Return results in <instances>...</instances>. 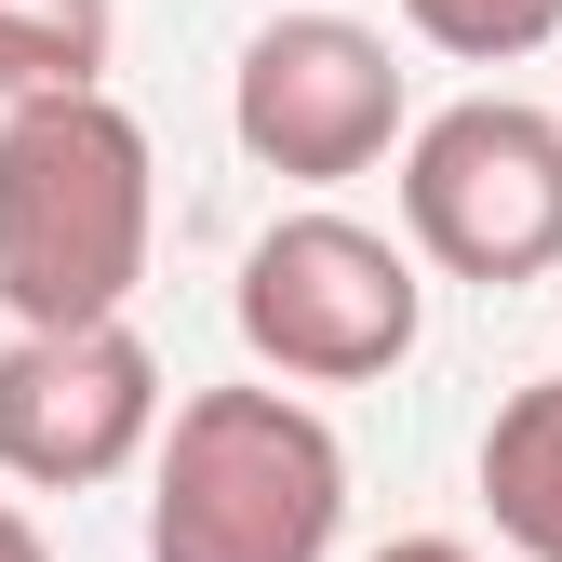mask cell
Wrapping results in <instances>:
<instances>
[{
  "label": "cell",
  "mask_w": 562,
  "mask_h": 562,
  "mask_svg": "<svg viewBox=\"0 0 562 562\" xmlns=\"http://www.w3.org/2000/svg\"><path fill=\"white\" fill-rule=\"evenodd\" d=\"M402 27L456 67H522L562 41V0H402Z\"/></svg>",
  "instance_id": "cell-9"
},
{
  "label": "cell",
  "mask_w": 562,
  "mask_h": 562,
  "mask_svg": "<svg viewBox=\"0 0 562 562\" xmlns=\"http://www.w3.org/2000/svg\"><path fill=\"white\" fill-rule=\"evenodd\" d=\"M161 348L134 322H14L0 348V482L94 496L161 442Z\"/></svg>",
  "instance_id": "cell-6"
},
{
  "label": "cell",
  "mask_w": 562,
  "mask_h": 562,
  "mask_svg": "<svg viewBox=\"0 0 562 562\" xmlns=\"http://www.w3.org/2000/svg\"><path fill=\"white\" fill-rule=\"evenodd\" d=\"M402 255L442 281H549L562 268V121L522 94H456L402 121Z\"/></svg>",
  "instance_id": "cell-4"
},
{
  "label": "cell",
  "mask_w": 562,
  "mask_h": 562,
  "mask_svg": "<svg viewBox=\"0 0 562 562\" xmlns=\"http://www.w3.org/2000/svg\"><path fill=\"white\" fill-rule=\"evenodd\" d=\"M148 241H161V161L108 81L0 108V308L14 322H121Z\"/></svg>",
  "instance_id": "cell-1"
},
{
  "label": "cell",
  "mask_w": 562,
  "mask_h": 562,
  "mask_svg": "<svg viewBox=\"0 0 562 562\" xmlns=\"http://www.w3.org/2000/svg\"><path fill=\"white\" fill-rule=\"evenodd\" d=\"M402 54L362 14H268L228 67V134L281 188H348L402 148Z\"/></svg>",
  "instance_id": "cell-5"
},
{
  "label": "cell",
  "mask_w": 562,
  "mask_h": 562,
  "mask_svg": "<svg viewBox=\"0 0 562 562\" xmlns=\"http://www.w3.org/2000/svg\"><path fill=\"white\" fill-rule=\"evenodd\" d=\"M482 509L522 562H562V375L509 389L496 429H482Z\"/></svg>",
  "instance_id": "cell-7"
},
{
  "label": "cell",
  "mask_w": 562,
  "mask_h": 562,
  "mask_svg": "<svg viewBox=\"0 0 562 562\" xmlns=\"http://www.w3.org/2000/svg\"><path fill=\"white\" fill-rule=\"evenodd\" d=\"M255 375L281 389H375L415 362V335H429V281H415V255L362 215H281L255 255H241V295H228Z\"/></svg>",
  "instance_id": "cell-3"
},
{
  "label": "cell",
  "mask_w": 562,
  "mask_h": 562,
  "mask_svg": "<svg viewBox=\"0 0 562 562\" xmlns=\"http://www.w3.org/2000/svg\"><path fill=\"white\" fill-rule=\"evenodd\" d=\"M375 562H482V549H456V536H389Z\"/></svg>",
  "instance_id": "cell-11"
},
{
  "label": "cell",
  "mask_w": 562,
  "mask_h": 562,
  "mask_svg": "<svg viewBox=\"0 0 562 562\" xmlns=\"http://www.w3.org/2000/svg\"><path fill=\"white\" fill-rule=\"evenodd\" d=\"M335 536H348V442L281 375L161 402L148 562H335Z\"/></svg>",
  "instance_id": "cell-2"
},
{
  "label": "cell",
  "mask_w": 562,
  "mask_h": 562,
  "mask_svg": "<svg viewBox=\"0 0 562 562\" xmlns=\"http://www.w3.org/2000/svg\"><path fill=\"white\" fill-rule=\"evenodd\" d=\"M108 41H121V0H0V108L108 81Z\"/></svg>",
  "instance_id": "cell-8"
},
{
  "label": "cell",
  "mask_w": 562,
  "mask_h": 562,
  "mask_svg": "<svg viewBox=\"0 0 562 562\" xmlns=\"http://www.w3.org/2000/svg\"><path fill=\"white\" fill-rule=\"evenodd\" d=\"M0 562H54V536H41V522H27L14 496H0Z\"/></svg>",
  "instance_id": "cell-10"
}]
</instances>
